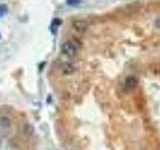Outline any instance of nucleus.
<instances>
[{
  "label": "nucleus",
  "mask_w": 160,
  "mask_h": 150,
  "mask_svg": "<svg viewBox=\"0 0 160 150\" xmlns=\"http://www.w3.org/2000/svg\"><path fill=\"white\" fill-rule=\"evenodd\" d=\"M61 51H62L63 54L69 56V57H73L76 55L77 53V47L74 45L73 42L67 41L64 42V43L61 45Z\"/></svg>",
  "instance_id": "1"
},
{
  "label": "nucleus",
  "mask_w": 160,
  "mask_h": 150,
  "mask_svg": "<svg viewBox=\"0 0 160 150\" xmlns=\"http://www.w3.org/2000/svg\"><path fill=\"white\" fill-rule=\"evenodd\" d=\"M124 84H125V87L127 88V89L131 90V89H134V88L137 86L138 80L135 76H128V77H126L125 83Z\"/></svg>",
  "instance_id": "2"
},
{
  "label": "nucleus",
  "mask_w": 160,
  "mask_h": 150,
  "mask_svg": "<svg viewBox=\"0 0 160 150\" xmlns=\"http://www.w3.org/2000/svg\"><path fill=\"white\" fill-rule=\"evenodd\" d=\"M73 27H74L78 32H81V33L85 32V31L87 30V24H86V22H84V21H82V20L73 21Z\"/></svg>",
  "instance_id": "3"
},
{
  "label": "nucleus",
  "mask_w": 160,
  "mask_h": 150,
  "mask_svg": "<svg viewBox=\"0 0 160 150\" xmlns=\"http://www.w3.org/2000/svg\"><path fill=\"white\" fill-rule=\"evenodd\" d=\"M62 70L64 74H72V73L74 72L75 68L73 67L72 64H70V63H64L62 66Z\"/></svg>",
  "instance_id": "4"
},
{
  "label": "nucleus",
  "mask_w": 160,
  "mask_h": 150,
  "mask_svg": "<svg viewBox=\"0 0 160 150\" xmlns=\"http://www.w3.org/2000/svg\"><path fill=\"white\" fill-rule=\"evenodd\" d=\"M61 23H62V20H61V19H59V18L53 19L52 24H51V29H52V31H53V33L55 32V29L57 28L59 25H61Z\"/></svg>",
  "instance_id": "5"
},
{
  "label": "nucleus",
  "mask_w": 160,
  "mask_h": 150,
  "mask_svg": "<svg viewBox=\"0 0 160 150\" xmlns=\"http://www.w3.org/2000/svg\"><path fill=\"white\" fill-rule=\"evenodd\" d=\"M23 131L26 135H28V136H30V135L33 134V132H34V129H33V127L31 125H28V124H26V125H24V129H23Z\"/></svg>",
  "instance_id": "6"
},
{
  "label": "nucleus",
  "mask_w": 160,
  "mask_h": 150,
  "mask_svg": "<svg viewBox=\"0 0 160 150\" xmlns=\"http://www.w3.org/2000/svg\"><path fill=\"white\" fill-rule=\"evenodd\" d=\"M7 11H8V9H7V7H6V5L1 4V5H0V17H3V16L7 13Z\"/></svg>",
  "instance_id": "7"
},
{
  "label": "nucleus",
  "mask_w": 160,
  "mask_h": 150,
  "mask_svg": "<svg viewBox=\"0 0 160 150\" xmlns=\"http://www.w3.org/2000/svg\"><path fill=\"white\" fill-rule=\"evenodd\" d=\"M80 1L81 0H67V4H69V5L71 6H74V5H77L78 3H80Z\"/></svg>",
  "instance_id": "8"
}]
</instances>
